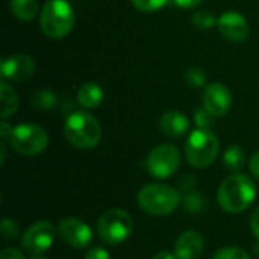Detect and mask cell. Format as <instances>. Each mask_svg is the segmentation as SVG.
<instances>
[{"instance_id":"cell-1","label":"cell","mask_w":259,"mask_h":259,"mask_svg":"<svg viewBox=\"0 0 259 259\" xmlns=\"http://www.w3.org/2000/svg\"><path fill=\"white\" fill-rule=\"evenodd\" d=\"M256 197V187L246 175H234L223 181L219 188L217 200L229 214H238L247 209Z\"/></svg>"},{"instance_id":"cell-2","label":"cell","mask_w":259,"mask_h":259,"mask_svg":"<svg viewBox=\"0 0 259 259\" xmlns=\"http://www.w3.org/2000/svg\"><path fill=\"white\" fill-rule=\"evenodd\" d=\"M39 26L46 36L59 39L74 26V9L67 0H47L39 12Z\"/></svg>"},{"instance_id":"cell-3","label":"cell","mask_w":259,"mask_h":259,"mask_svg":"<svg viewBox=\"0 0 259 259\" xmlns=\"http://www.w3.org/2000/svg\"><path fill=\"white\" fill-rule=\"evenodd\" d=\"M64 134L68 143L77 149H93L102 140L100 123L96 117L83 111H76L68 115Z\"/></svg>"},{"instance_id":"cell-4","label":"cell","mask_w":259,"mask_h":259,"mask_svg":"<svg viewBox=\"0 0 259 259\" xmlns=\"http://www.w3.org/2000/svg\"><path fill=\"white\" fill-rule=\"evenodd\" d=\"M182 203V196L176 188L161 184H150L138 193L140 208L150 215H168Z\"/></svg>"},{"instance_id":"cell-5","label":"cell","mask_w":259,"mask_h":259,"mask_svg":"<svg viewBox=\"0 0 259 259\" xmlns=\"http://www.w3.org/2000/svg\"><path fill=\"white\" fill-rule=\"evenodd\" d=\"M220 150L219 138L209 129H197L190 134L185 144L187 161L196 168L209 167Z\"/></svg>"},{"instance_id":"cell-6","label":"cell","mask_w":259,"mask_h":259,"mask_svg":"<svg viewBox=\"0 0 259 259\" xmlns=\"http://www.w3.org/2000/svg\"><path fill=\"white\" fill-rule=\"evenodd\" d=\"M134 231V220L124 211L112 208L105 211L97 222L99 237L108 244H120L126 241Z\"/></svg>"},{"instance_id":"cell-7","label":"cell","mask_w":259,"mask_h":259,"mask_svg":"<svg viewBox=\"0 0 259 259\" xmlns=\"http://www.w3.org/2000/svg\"><path fill=\"white\" fill-rule=\"evenodd\" d=\"M8 140L15 152L26 156H35L42 153L49 144L47 132L41 126L33 123H24L12 127V132Z\"/></svg>"},{"instance_id":"cell-8","label":"cell","mask_w":259,"mask_h":259,"mask_svg":"<svg viewBox=\"0 0 259 259\" xmlns=\"http://www.w3.org/2000/svg\"><path fill=\"white\" fill-rule=\"evenodd\" d=\"M181 165V152L173 144H161L150 150L146 158L147 171L156 179L173 176Z\"/></svg>"},{"instance_id":"cell-9","label":"cell","mask_w":259,"mask_h":259,"mask_svg":"<svg viewBox=\"0 0 259 259\" xmlns=\"http://www.w3.org/2000/svg\"><path fill=\"white\" fill-rule=\"evenodd\" d=\"M55 241V228L49 222H38L32 225L21 238V246L32 255L47 252Z\"/></svg>"},{"instance_id":"cell-10","label":"cell","mask_w":259,"mask_h":259,"mask_svg":"<svg viewBox=\"0 0 259 259\" xmlns=\"http://www.w3.org/2000/svg\"><path fill=\"white\" fill-rule=\"evenodd\" d=\"M61 238L74 249H85L93 240L91 228L79 219H64L58 225Z\"/></svg>"},{"instance_id":"cell-11","label":"cell","mask_w":259,"mask_h":259,"mask_svg":"<svg viewBox=\"0 0 259 259\" xmlns=\"http://www.w3.org/2000/svg\"><path fill=\"white\" fill-rule=\"evenodd\" d=\"M217 26H219L220 33L228 41H232V42H243L247 39L250 33V27H249L246 17L237 11L223 12L217 20Z\"/></svg>"},{"instance_id":"cell-12","label":"cell","mask_w":259,"mask_h":259,"mask_svg":"<svg viewBox=\"0 0 259 259\" xmlns=\"http://www.w3.org/2000/svg\"><path fill=\"white\" fill-rule=\"evenodd\" d=\"M202 102L203 108L208 109L214 117H222L228 114L232 106V94L225 83L214 82L205 88Z\"/></svg>"},{"instance_id":"cell-13","label":"cell","mask_w":259,"mask_h":259,"mask_svg":"<svg viewBox=\"0 0 259 259\" xmlns=\"http://www.w3.org/2000/svg\"><path fill=\"white\" fill-rule=\"evenodd\" d=\"M36 64L35 61L27 55H14L2 61L0 73L3 79L23 82L30 79L35 74Z\"/></svg>"},{"instance_id":"cell-14","label":"cell","mask_w":259,"mask_h":259,"mask_svg":"<svg viewBox=\"0 0 259 259\" xmlns=\"http://www.w3.org/2000/svg\"><path fill=\"white\" fill-rule=\"evenodd\" d=\"M203 252V238L196 231H185L179 235L175 244L178 259H197Z\"/></svg>"},{"instance_id":"cell-15","label":"cell","mask_w":259,"mask_h":259,"mask_svg":"<svg viewBox=\"0 0 259 259\" xmlns=\"http://www.w3.org/2000/svg\"><path fill=\"white\" fill-rule=\"evenodd\" d=\"M159 129L167 137L179 138V137H182L184 134L188 132V129H190V120L187 118L185 114H182V112H179L176 109H171V111H167L161 117V120H159Z\"/></svg>"},{"instance_id":"cell-16","label":"cell","mask_w":259,"mask_h":259,"mask_svg":"<svg viewBox=\"0 0 259 259\" xmlns=\"http://www.w3.org/2000/svg\"><path fill=\"white\" fill-rule=\"evenodd\" d=\"M105 97V93L99 83L87 82L83 83L77 91V100L82 108L85 109H96L102 105Z\"/></svg>"},{"instance_id":"cell-17","label":"cell","mask_w":259,"mask_h":259,"mask_svg":"<svg viewBox=\"0 0 259 259\" xmlns=\"http://www.w3.org/2000/svg\"><path fill=\"white\" fill-rule=\"evenodd\" d=\"M0 102H2L0 115L3 120H6L17 111L18 96H17L15 90L9 83H6L5 80H2V83H0Z\"/></svg>"},{"instance_id":"cell-18","label":"cell","mask_w":259,"mask_h":259,"mask_svg":"<svg viewBox=\"0 0 259 259\" xmlns=\"http://www.w3.org/2000/svg\"><path fill=\"white\" fill-rule=\"evenodd\" d=\"M9 8H11L12 15L21 21H30L38 14L36 0H11Z\"/></svg>"},{"instance_id":"cell-19","label":"cell","mask_w":259,"mask_h":259,"mask_svg":"<svg viewBox=\"0 0 259 259\" xmlns=\"http://www.w3.org/2000/svg\"><path fill=\"white\" fill-rule=\"evenodd\" d=\"M223 161H225V165L232 170V171H238L243 168L244 162H246V152L243 147L234 144L231 147H228V150L225 152V156H223Z\"/></svg>"},{"instance_id":"cell-20","label":"cell","mask_w":259,"mask_h":259,"mask_svg":"<svg viewBox=\"0 0 259 259\" xmlns=\"http://www.w3.org/2000/svg\"><path fill=\"white\" fill-rule=\"evenodd\" d=\"M30 102H32V106L39 109V111H50L56 106L58 99L49 90H38L36 93L32 94Z\"/></svg>"},{"instance_id":"cell-21","label":"cell","mask_w":259,"mask_h":259,"mask_svg":"<svg viewBox=\"0 0 259 259\" xmlns=\"http://www.w3.org/2000/svg\"><path fill=\"white\" fill-rule=\"evenodd\" d=\"M191 21H193V24H194L196 27L206 30V29H211V27L217 23V18H215V15H214L211 11H208V9H200V11H196V12L191 15Z\"/></svg>"},{"instance_id":"cell-22","label":"cell","mask_w":259,"mask_h":259,"mask_svg":"<svg viewBox=\"0 0 259 259\" xmlns=\"http://www.w3.org/2000/svg\"><path fill=\"white\" fill-rule=\"evenodd\" d=\"M184 79L191 88H202L206 83V73L199 67H191L185 71Z\"/></svg>"},{"instance_id":"cell-23","label":"cell","mask_w":259,"mask_h":259,"mask_svg":"<svg viewBox=\"0 0 259 259\" xmlns=\"http://www.w3.org/2000/svg\"><path fill=\"white\" fill-rule=\"evenodd\" d=\"M212 259H250V255L241 247L231 246V247H223L217 250Z\"/></svg>"},{"instance_id":"cell-24","label":"cell","mask_w":259,"mask_h":259,"mask_svg":"<svg viewBox=\"0 0 259 259\" xmlns=\"http://www.w3.org/2000/svg\"><path fill=\"white\" fill-rule=\"evenodd\" d=\"M170 0H132V5L141 12H156L162 9Z\"/></svg>"},{"instance_id":"cell-25","label":"cell","mask_w":259,"mask_h":259,"mask_svg":"<svg viewBox=\"0 0 259 259\" xmlns=\"http://www.w3.org/2000/svg\"><path fill=\"white\" fill-rule=\"evenodd\" d=\"M184 206L188 212H200L205 206V200L200 193H191L184 199Z\"/></svg>"},{"instance_id":"cell-26","label":"cell","mask_w":259,"mask_h":259,"mask_svg":"<svg viewBox=\"0 0 259 259\" xmlns=\"http://www.w3.org/2000/svg\"><path fill=\"white\" fill-rule=\"evenodd\" d=\"M194 121L199 126V129H209L214 123V115L202 106L194 111Z\"/></svg>"},{"instance_id":"cell-27","label":"cell","mask_w":259,"mask_h":259,"mask_svg":"<svg viewBox=\"0 0 259 259\" xmlns=\"http://www.w3.org/2000/svg\"><path fill=\"white\" fill-rule=\"evenodd\" d=\"M0 229H2V235H3L5 240H12V238L18 237V234H20L18 225H17L14 220L8 219V217H5V219L2 220Z\"/></svg>"},{"instance_id":"cell-28","label":"cell","mask_w":259,"mask_h":259,"mask_svg":"<svg viewBox=\"0 0 259 259\" xmlns=\"http://www.w3.org/2000/svg\"><path fill=\"white\" fill-rule=\"evenodd\" d=\"M83 259H111V255L105 247H93L87 252Z\"/></svg>"},{"instance_id":"cell-29","label":"cell","mask_w":259,"mask_h":259,"mask_svg":"<svg viewBox=\"0 0 259 259\" xmlns=\"http://www.w3.org/2000/svg\"><path fill=\"white\" fill-rule=\"evenodd\" d=\"M0 259H26V258H24V255H23L20 250L8 247V249H3V250H2V253H0Z\"/></svg>"},{"instance_id":"cell-30","label":"cell","mask_w":259,"mask_h":259,"mask_svg":"<svg viewBox=\"0 0 259 259\" xmlns=\"http://www.w3.org/2000/svg\"><path fill=\"white\" fill-rule=\"evenodd\" d=\"M250 229H252V234L255 235V238L259 241V206L250 217Z\"/></svg>"},{"instance_id":"cell-31","label":"cell","mask_w":259,"mask_h":259,"mask_svg":"<svg viewBox=\"0 0 259 259\" xmlns=\"http://www.w3.org/2000/svg\"><path fill=\"white\" fill-rule=\"evenodd\" d=\"M176 6L179 8H184V9H191V8H196L199 6L203 0H171Z\"/></svg>"},{"instance_id":"cell-32","label":"cell","mask_w":259,"mask_h":259,"mask_svg":"<svg viewBox=\"0 0 259 259\" xmlns=\"http://www.w3.org/2000/svg\"><path fill=\"white\" fill-rule=\"evenodd\" d=\"M250 171L256 179H259V152L250 158Z\"/></svg>"},{"instance_id":"cell-33","label":"cell","mask_w":259,"mask_h":259,"mask_svg":"<svg viewBox=\"0 0 259 259\" xmlns=\"http://www.w3.org/2000/svg\"><path fill=\"white\" fill-rule=\"evenodd\" d=\"M194 184H196V181L193 179V176H191V175H187V176L181 181V188H182L184 191H188V190H191V188L194 187Z\"/></svg>"},{"instance_id":"cell-34","label":"cell","mask_w":259,"mask_h":259,"mask_svg":"<svg viewBox=\"0 0 259 259\" xmlns=\"http://www.w3.org/2000/svg\"><path fill=\"white\" fill-rule=\"evenodd\" d=\"M153 259H178L176 258V255L175 253H171V252H168V250H161V252H158Z\"/></svg>"},{"instance_id":"cell-35","label":"cell","mask_w":259,"mask_h":259,"mask_svg":"<svg viewBox=\"0 0 259 259\" xmlns=\"http://www.w3.org/2000/svg\"><path fill=\"white\" fill-rule=\"evenodd\" d=\"M32 259H46V258H42L41 255H33V258Z\"/></svg>"},{"instance_id":"cell-36","label":"cell","mask_w":259,"mask_h":259,"mask_svg":"<svg viewBox=\"0 0 259 259\" xmlns=\"http://www.w3.org/2000/svg\"><path fill=\"white\" fill-rule=\"evenodd\" d=\"M255 253H256V255H258V256H259V241H258V246L255 247Z\"/></svg>"}]
</instances>
